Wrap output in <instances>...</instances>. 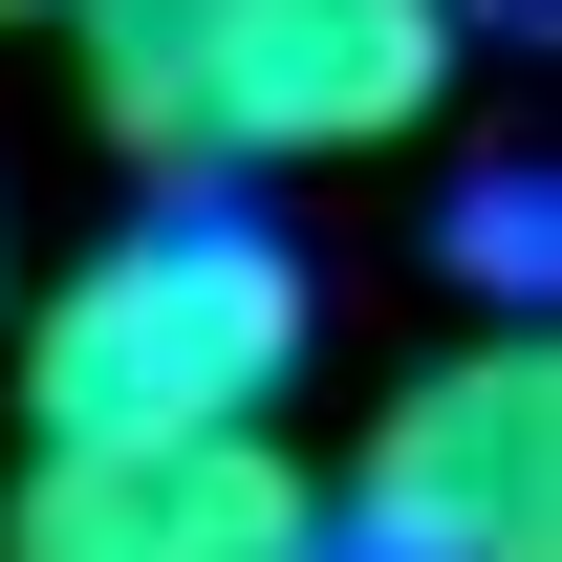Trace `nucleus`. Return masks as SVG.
Instances as JSON below:
<instances>
[{"label": "nucleus", "instance_id": "nucleus-3", "mask_svg": "<svg viewBox=\"0 0 562 562\" xmlns=\"http://www.w3.org/2000/svg\"><path fill=\"white\" fill-rule=\"evenodd\" d=\"M325 562H562V347L454 325L325 476Z\"/></svg>", "mask_w": 562, "mask_h": 562}, {"label": "nucleus", "instance_id": "nucleus-2", "mask_svg": "<svg viewBox=\"0 0 562 562\" xmlns=\"http://www.w3.org/2000/svg\"><path fill=\"white\" fill-rule=\"evenodd\" d=\"M66 66L131 173H303L432 131L454 0H66Z\"/></svg>", "mask_w": 562, "mask_h": 562}, {"label": "nucleus", "instance_id": "nucleus-4", "mask_svg": "<svg viewBox=\"0 0 562 562\" xmlns=\"http://www.w3.org/2000/svg\"><path fill=\"white\" fill-rule=\"evenodd\" d=\"M0 562H325V476L281 432H173V454H22Z\"/></svg>", "mask_w": 562, "mask_h": 562}, {"label": "nucleus", "instance_id": "nucleus-1", "mask_svg": "<svg viewBox=\"0 0 562 562\" xmlns=\"http://www.w3.org/2000/svg\"><path fill=\"white\" fill-rule=\"evenodd\" d=\"M325 281L281 260L238 195H151L131 238H87L22 303V432L44 454H173V432H260L303 390Z\"/></svg>", "mask_w": 562, "mask_h": 562}, {"label": "nucleus", "instance_id": "nucleus-5", "mask_svg": "<svg viewBox=\"0 0 562 562\" xmlns=\"http://www.w3.org/2000/svg\"><path fill=\"white\" fill-rule=\"evenodd\" d=\"M0 22H66V0H0Z\"/></svg>", "mask_w": 562, "mask_h": 562}]
</instances>
